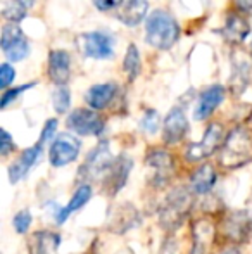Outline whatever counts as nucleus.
Wrapping results in <instances>:
<instances>
[{"label":"nucleus","instance_id":"32","mask_svg":"<svg viewBox=\"0 0 252 254\" xmlns=\"http://www.w3.org/2000/svg\"><path fill=\"white\" fill-rule=\"evenodd\" d=\"M14 80H16V69L9 63H3L0 66V87H2V90H9V85Z\"/></svg>","mask_w":252,"mask_h":254},{"label":"nucleus","instance_id":"20","mask_svg":"<svg viewBox=\"0 0 252 254\" xmlns=\"http://www.w3.org/2000/svg\"><path fill=\"white\" fill-rule=\"evenodd\" d=\"M218 182V171L211 163H204L192 173L190 189L195 195H205L214 189Z\"/></svg>","mask_w":252,"mask_h":254},{"label":"nucleus","instance_id":"26","mask_svg":"<svg viewBox=\"0 0 252 254\" xmlns=\"http://www.w3.org/2000/svg\"><path fill=\"white\" fill-rule=\"evenodd\" d=\"M30 3L26 0H7L3 3L2 16L5 17L9 23H19L21 19L26 17V10Z\"/></svg>","mask_w":252,"mask_h":254},{"label":"nucleus","instance_id":"38","mask_svg":"<svg viewBox=\"0 0 252 254\" xmlns=\"http://www.w3.org/2000/svg\"><path fill=\"white\" fill-rule=\"evenodd\" d=\"M251 54H252V44H251Z\"/></svg>","mask_w":252,"mask_h":254},{"label":"nucleus","instance_id":"7","mask_svg":"<svg viewBox=\"0 0 252 254\" xmlns=\"http://www.w3.org/2000/svg\"><path fill=\"white\" fill-rule=\"evenodd\" d=\"M66 125L73 133L81 135V137H99L104 133L105 121L97 111L80 107L69 113L66 120Z\"/></svg>","mask_w":252,"mask_h":254},{"label":"nucleus","instance_id":"34","mask_svg":"<svg viewBox=\"0 0 252 254\" xmlns=\"http://www.w3.org/2000/svg\"><path fill=\"white\" fill-rule=\"evenodd\" d=\"M92 2L101 12H109V10L119 9L123 5V0H92Z\"/></svg>","mask_w":252,"mask_h":254},{"label":"nucleus","instance_id":"27","mask_svg":"<svg viewBox=\"0 0 252 254\" xmlns=\"http://www.w3.org/2000/svg\"><path fill=\"white\" fill-rule=\"evenodd\" d=\"M52 104L57 114H66L71 106V92L67 87H57L52 94Z\"/></svg>","mask_w":252,"mask_h":254},{"label":"nucleus","instance_id":"8","mask_svg":"<svg viewBox=\"0 0 252 254\" xmlns=\"http://www.w3.org/2000/svg\"><path fill=\"white\" fill-rule=\"evenodd\" d=\"M0 47L10 63H19L30 54V42L17 23H7L2 26Z\"/></svg>","mask_w":252,"mask_h":254},{"label":"nucleus","instance_id":"1","mask_svg":"<svg viewBox=\"0 0 252 254\" xmlns=\"http://www.w3.org/2000/svg\"><path fill=\"white\" fill-rule=\"evenodd\" d=\"M194 192L189 187H175L166 194L159 207V223L164 230L173 232L185 223L194 207Z\"/></svg>","mask_w":252,"mask_h":254},{"label":"nucleus","instance_id":"24","mask_svg":"<svg viewBox=\"0 0 252 254\" xmlns=\"http://www.w3.org/2000/svg\"><path fill=\"white\" fill-rule=\"evenodd\" d=\"M251 83V64L246 59L237 61L233 64L232 76H230V90L233 95H240Z\"/></svg>","mask_w":252,"mask_h":254},{"label":"nucleus","instance_id":"31","mask_svg":"<svg viewBox=\"0 0 252 254\" xmlns=\"http://www.w3.org/2000/svg\"><path fill=\"white\" fill-rule=\"evenodd\" d=\"M57 127H59V121L55 120V118H52V120H47V123L44 125V128H42V133H40V138H38V142L40 144H47V142H52L55 138V131H57Z\"/></svg>","mask_w":252,"mask_h":254},{"label":"nucleus","instance_id":"10","mask_svg":"<svg viewBox=\"0 0 252 254\" xmlns=\"http://www.w3.org/2000/svg\"><path fill=\"white\" fill-rule=\"evenodd\" d=\"M223 234L228 241L240 244L246 242L252 234V213L247 209L232 211L223 220Z\"/></svg>","mask_w":252,"mask_h":254},{"label":"nucleus","instance_id":"25","mask_svg":"<svg viewBox=\"0 0 252 254\" xmlns=\"http://www.w3.org/2000/svg\"><path fill=\"white\" fill-rule=\"evenodd\" d=\"M142 69V61H140V52H138L137 45H128V51L125 54V59H123V71L128 74L130 81H133L135 78L140 74Z\"/></svg>","mask_w":252,"mask_h":254},{"label":"nucleus","instance_id":"5","mask_svg":"<svg viewBox=\"0 0 252 254\" xmlns=\"http://www.w3.org/2000/svg\"><path fill=\"white\" fill-rule=\"evenodd\" d=\"M145 166L151 173L149 182L155 189L166 187L175 177V161L171 154L164 149H152L145 157Z\"/></svg>","mask_w":252,"mask_h":254},{"label":"nucleus","instance_id":"33","mask_svg":"<svg viewBox=\"0 0 252 254\" xmlns=\"http://www.w3.org/2000/svg\"><path fill=\"white\" fill-rule=\"evenodd\" d=\"M16 151V144H14L12 137L7 130H2V142H0V154L2 157H7L10 152Z\"/></svg>","mask_w":252,"mask_h":254},{"label":"nucleus","instance_id":"18","mask_svg":"<svg viewBox=\"0 0 252 254\" xmlns=\"http://www.w3.org/2000/svg\"><path fill=\"white\" fill-rule=\"evenodd\" d=\"M61 235L54 230H38L30 235L26 248L30 254H57Z\"/></svg>","mask_w":252,"mask_h":254},{"label":"nucleus","instance_id":"29","mask_svg":"<svg viewBox=\"0 0 252 254\" xmlns=\"http://www.w3.org/2000/svg\"><path fill=\"white\" fill-rule=\"evenodd\" d=\"M31 221H33V216H31L30 209H21L16 213V216L12 218V227L17 234H26L31 227Z\"/></svg>","mask_w":252,"mask_h":254},{"label":"nucleus","instance_id":"37","mask_svg":"<svg viewBox=\"0 0 252 254\" xmlns=\"http://www.w3.org/2000/svg\"><path fill=\"white\" fill-rule=\"evenodd\" d=\"M26 2H28V3H31V2H33V0H26Z\"/></svg>","mask_w":252,"mask_h":254},{"label":"nucleus","instance_id":"30","mask_svg":"<svg viewBox=\"0 0 252 254\" xmlns=\"http://www.w3.org/2000/svg\"><path fill=\"white\" fill-rule=\"evenodd\" d=\"M37 83H26V85H19V87H16V88H9V90H5L2 94V101H0V107L2 109H5L7 106H9L10 102H14L17 97H19L23 92H26V90H30V88H33Z\"/></svg>","mask_w":252,"mask_h":254},{"label":"nucleus","instance_id":"21","mask_svg":"<svg viewBox=\"0 0 252 254\" xmlns=\"http://www.w3.org/2000/svg\"><path fill=\"white\" fill-rule=\"evenodd\" d=\"M116 94H118V85L116 83H97L90 87L85 94V102L88 107L94 111H102L114 101Z\"/></svg>","mask_w":252,"mask_h":254},{"label":"nucleus","instance_id":"14","mask_svg":"<svg viewBox=\"0 0 252 254\" xmlns=\"http://www.w3.org/2000/svg\"><path fill=\"white\" fill-rule=\"evenodd\" d=\"M131 168H133V161H131L130 156L121 154V156L116 157L111 170H109V173L105 175V178H104V187L109 195L118 194V192L125 187L128 177H130V173H131Z\"/></svg>","mask_w":252,"mask_h":254},{"label":"nucleus","instance_id":"2","mask_svg":"<svg viewBox=\"0 0 252 254\" xmlns=\"http://www.w3.org/2000/svg\"><path fill=\"white\" fill-rule=\"evenodd\" d=\"M180 38V24L162 9L152 10L145 21V40L157 51H169Z\"/></svg>","mask_w":252,"mask_h":254},{"label":"nucleus","instance_id":"4","mask_svg":"<svg viewBox=\"0 0 252 254\" xmlns=\"http://www.w3.org/2000/svg\"><path fill=\"white\" fill-rule=\"evenodd\" d=\"M116 157L112 156L107 140H101L85 157V163L80 168V177L85 180H102L109 173Z\"/></svg>","mask_w":252,"mask_h":254},{"label":"nucleus","instance_id":"36","mask_svg":"<svg viewBox=\"0 0 252 254\" xmlns=\"http://www.w3.org/2000/svg\"><path fill=\"white\" fill-rule=\"evenodd\" d=\"M221 254H242V253H240L237 248H230V249H226V251H223Z\"/></svg>","mask_w":252,"mask_h":254},{"label":"nucleus","instance_id":"35","mask_svg":"<svg viewBox=\"0 0 252 254\" xmlns=\"http://www.w3.org/2000/svg\"><path fill=\"white\" fill-rule=\"evenodd\" d=\"M235 7L244 16H252V0H235Z\"/></svg>","mask_w":252,"mask_h":254},{"label":"nucleus","instance_id":"19","mask_svg":"<svg viewBox=\"0 0 252 254\" xmlns=\"http://www.w3.org/2000/svg\"><path fill=\"white\" fill-rule=\"evenodd\" d=\"M251 33V24L242 14L230 12L225 19V24L221 28V35L225 37L226 42L230 44H242Z\"/></svg>","mask_w":252,"mask_h":254},{"label":"nucleus","instance_id":"16","mask_svg":"<svg viewBox=\"0 0 252 254\" xmlns=\"http://www.w3.org/2000/svg\"><path fill=\"white\" fill-rule=\"evenodd\" d=\"M49 78L57 87H66L71 80V56L62 49H54L49 54Z\"/></svg>","mask_w":252,"mask_h":254},{"label":"nucleus","instance_id":"22","mask_svg":"<svg viewBox=\"0 0 252 254\" xmlns=\"http://www.w3.org/2000/svg\"><path fill=\"white\" fill-rule=\"evenodd\" d=\"M149 14L147 0H126L118 9V19L128 28H135L145 19Z\"/></svg>","mask_w":252,"mask_h":254},{"label":"nucleus","instance_id":"12","mask_svg":"<svg viewBox=\"0 0 252 254\" xmlns=\"http://www.w3.org/2000/svg\"><path fill=\"white\" fill-rule=\"evenodd\" d=\"M216 244V227L207 218H199L192 227L190 254H212Z\"/></svg>","mask_w":252,"mask_h":254},{"label":"nucleus","instance_id":"17","mask_svg":"<svg viewBox=\"0 0 252 254\" xmlns=\"http://www.w3.org/2000/svg\"><path fill=\"white\" fill-rule=\"evenodd\" d=\"M225 94L226 90L221 85H211L209 88H205L201 94V97H199L197 107H195V113H194L195 120L204 121L209 116H212V113L218 109L219 104L225 101Z\"/></svg>","mask_w":252,"mask_h":254},{"label":"nucleus","instance_id":"15","mask_svg":"<svg viewBox=\"0 0 252 254\" xmlns=\"http://www.w3.org/2000/svg\"><path fill=\"white\" fill-rule=\"evenodd\" d=\"M44 147H45L44 144L37 142L35 145L24 149V151L19 154V157H17V159L9 166V180H10V184L16 185L17 182H21L28 173H30V170L38 163V159L42 157Z\"/></svg>","mask_w":252,"mask_h":254},{"label":"nucleus","instance_id":"9","mask_svg":"<svg viewBox=\"0 0 252 254\" xmlns=\"http://www.w3.org/2000/svg\"><path fill=\"white\" fill-rule=\"evenodd\" d=\"M81 142L73 133H59L49 149V161L54 168H62L80 157Z\"/></svg>","mask_w":252,"mask_h":254},{"label":"nucleus","instance_id":"3","mask_svg":"<svg viewBox=\"0 0 252 254\" xmlns=\"http://www.w3.org/2000/svg\"><path fill=\"white\" fill-rule=\"evenodd\" d=\"M252 161V131L244 127L233 128L219 149V164L226 170H237Z\"/></svg>","mask_w":252,"mask_h":254},{"label":"nucleus","instance_id":"6","mask_svg":"<svg viewBox=\"0 0 252 254\" xmlns=\"http://www.w3.org/2000/svg\"><path fill=\"white\" fill-rule=\"evenodd\" d=\"M225 135H223V127L219 123H209L205 128L204 135L199 142L190 144L185 151V159L189 163H201V161L207 159L214 152L221 149L223 142H225Z\"/></svg>","mask_w":252,"mask_h":254},{"label":"nucleus","instance_id":"23","mask_svg":"<svg viewBox=\"0 0 252 254\" xmlns=\"http://www.w3.org/2000/svg\"><path fill=\"white\" fill-rule=\"evenodd\" d=\"M92 194H94L92 185H88V184L78 185V189L73 192V195H71L69 202H67L66 206L59 207L57 214H55V221H57L59 225H62L64 221L71 216V214L76 213V211H80L83 206H87V202L92 199Z\"/></svg>","mask_w":252,"mask_h":254},{"label":"nucleus","instance_id":"11","mask_svg":"<svg viewBox=\"0 0 252 254\" xmlns=\"http://www.w3.org/2000/svg\"><path fill=\"white\" fill-rule=\"evenodd\" d=\"M81 51L92 59H111L114 57V38L104 31H90L80 37Z\"/></svg>","mask_w":252,"mask_h":254},{"label":"nucleus","instance_id":"28","mask_svg":"<svg viewBox=\"0 0 252 254\" xmlns=\"http://www.w3.org/2000/svg\"><path fill=\"white\" fill-rule=\"evenodd\" d=\"M159 127H161V116L155 109H147L144 113L140 120V128L149 135H154L157 133Z\"/></svg>","mask_w":252,"mask_h":254},{"label":"nucleus","instance_id":"13","mask_svg":"<svg viewBox=\"0 0 252 254\" xmlns=\"http://www.w3.org/2000/svg\"><path fill=\"white\" fill-rule=\"evenodd\" d=\"M189 130L190 125L183 107H173L166 116L164 125H162V140L169 145L178 144L187 137Z\"/></svg>","mask_w":252,"mask_h":254}]
</instances>
